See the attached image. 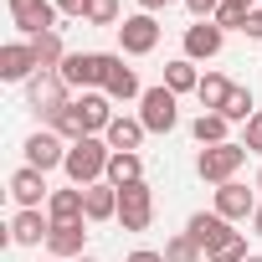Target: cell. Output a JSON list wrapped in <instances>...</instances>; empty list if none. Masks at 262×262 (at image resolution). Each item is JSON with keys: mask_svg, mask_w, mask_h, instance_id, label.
<instances>
[{"mask_svg": "<svg viewBox=\"0 0 262 262\" xmlns=\"http://www.w3.org/2000/svg\"><path fill=\"white\" fill-rule=\"evenodd\" d=\"M108 160H113V149H108V139L103 134H93V139H77V144H67V180L72 185H98V180H108Z\"/></svg>", "mask_w": 262, "mask_h": 262, "instance_id": "cell-1", "label": "cell"}, {"mask_svg": "<svg viewBox=\"0 0 262 262\" xmlns=\"http://www.w3.org/2000/svg\"><path fill=\"white\" fill-rule=\"evenodd\" d=\"M108 67H113V52H67V62L57 67V77H62L67 88L103 93V82H108Z\"/></svg>", "mask_w": 262, "mask_h": 262, "instance_id": "cell-2", "label": "cell"}, {"mask_svg": "<svg viewBox=\"0 0 262 262\" xmlns=\"http://www.w3.org/2000/svg\"><path fill=\"white\" fill-rule=\"evenodd\" d=\"M247 165V144H211V149H201V160H195V175L201 180H211V185H226V180H236V170Z\"/></svg>", "mask_w": 262, "mask_h": 262, "instance_id": "cell-3", "label": "cell"}, {"mask_svg": "<svg viewBox=\"0 0 262 262\" xmlns=\"http://www.w3.org/2000/svg\"><path fill=\"white\" fill-rule=\"evenodd\" d=\"M139 123L149 128V134H170V128L180 123V108H175V93L160 82V88H144L139 98Z\"/></svg>", "mask_w": 262, "mask_h": 262, "instance_id": "cell-4", "label": "cell"}, {"mask_svg": "<svg viewBox=\"0 0 262 262\" xmlns=\"http://www.w3.org/2000/svg\"><path fill=\"white\" fill-rule=\"evenodd\" d=\"M155 221V190L139 180V185H123L118 190V226L123 231H149Z\"/></svg>", "mask_w": 262, "mask_h": 262, "instance_id": "cell-5", "label": "cell"}, {"mask_svg": "<svg viewBox=\"0 0 262 262\" xmlns=\"http://www.w3.org/2000/svg\"><path fill=\"white\" fill-rule=\"evenodd\" d=\"M57 16H62L57 0H11V21H16V31H26V41L47 36V31H62Z\"/></svg>", "mask_w": 262, "mask_h": 262, "instance_id": "cell-6", "label": "cell"}, {"mask_svg": "<svg viewBox=\"0 0 262 262\" xmlns=\"http://www.w3.org/2000/svg\"><path fill=\"white\" fill-rule=\"evenodd\" d=\"M26 103H31V113H41V118H57L72 98H67V82L57 77V72H36L31 82H26Z\"/></svg>", "mask_w": 262, "mask_h": 262, "instance_id": "cell-7", "label": "cell"}, {"mask_svg": "<svg viewBox=\"0 0 262 262\" xmlns=\"http://www.w3.org/2000/svg\"><path fill=\"white\" fill-rule=\"evenodd\" d=\"M118 47H123L128 57H149V52L160 47V21H155L149 11L123 16V26H118Z\"/></svg>", "mask_w": 262, "mask_h": 262, "instance_id": "cell-8", "label": "cell"}, {"mask_svg": "<svg viewBox=\"0 0 262 262\" xmlns=\"http://www.w3.org/2000/svg\"><path fill=\"white\" fill-rule=\"evenodd\" d=\"M72 113H77V123H82L88 139H93V134H108V123L118 118L108 93H82V98H72Z\"/></svg>", "mask_w": 262, "mask_h": 262, "instance_id": "cell-9", "label": "cell"}, {"mask_svg": "<svg viewBox=\"0 0 262 262\" xmlns=\"http://www.w3.org/2000/svg\"><path fill=\"white\" fill-rule=\"evenodd\" d=\"M82 247H88V221H52V231H47V252H52L57 262H77Z\"/></svg>", "mask_w": 262, "mask_h": 262, "instance_id": "cell-10", "label": "cell"}, {"mask_svg": "<svg viewBox=\"0 0 262 262\" xmlns=\"http://www.w3.org/2000/svg\"><path fill=\"white\" fill-rule=\"evenodd\" d=\"M26 165L31 170H57V165H67V139L62 134H52V128H41V134H31L26 139Z\"/></svg>", "mask_w": 262, "mask_h": 262, "instance_id": "cell-11", "label": "cell"}, {"mask_svg": "<svg viewBox=\"0 0 262 262\" xmlns=\"http://www.w3.org/2000/svg\"><path fill=\"white\" fill-rule=\"evenodd\" d=\"M36 72H41V62H36L31 41H6L0 47V77L6 82H31Z\"/></svg>", "mask_w": 262, "mask_h": 262, "instance_id": "cell-12", "label": "cell"}, {"mask_svg": "<svg viewBox=\"0 0 262 262\" xmlns=\"http://www.w3.org/2000/svg\"><path fill=\"white\" fill-rule=\"evenodd\" d=\"M47 195H52V190H47V175H41V170L21 165V170L11 175V201H16L21 211H41V206H47Z\"/></svg>", "mask_w": 262, "mask_h": 262, "instance_id": "cell-13", "label": "cell"}, {"mask_svg": "<svg viewBox=\"0 0 262 262\" xmlns=\"http://www.w3.org/2000/svg\"><path fill=\"white\" fill-rule=\"evenodd\" d=\"M252 211H257V195H252L242 180L216 185V216H226V221H252Z\"/></svg>", "mask_w": 262, "mask_h": 262, "instance_id": "cell-14", "label": "cell"}, {"mask_svg": "<svg viewBox=\"0 0 262 262\" xmlns=\"http://www.w3.org/2000/svg\"><path fill=\"white\" fill-rule=\"evenodd\" d=\"M221 41H226V31L216 21H195L185 31V57L190 62H211V57H221Z\"/></svg>", "mask_w": 262, "mask_h": 262, "instance_id": "cell-15", "label": "cell"}, {"mask_svg": "<svg viewBox=\"0 0 262 262\" xmlns=\"http://www.w3.org/2000/svg\"><path fill=\"white\" fill-rule=\"evenodd\" d=\"M82 216L88 221H118V185H108V180L88 185L82 190Z\"/></svg>", "mask_w": 262, "mask_h": 262, "instance_id": "cell-16", "label": "cell"}, {"mask_svg": "<svg viewBox=\"0 0 262 262\" xmlns=\"http://www.w3.org/2000/svg\"><path fill=\"white\" fill-rule=\"evenodd\" d=\"M226 231H231V221H226V216H216V211H195V216L185 221V236H190L201 252H211Z\"/></svg>", "mask_w": 262, "mask_h": 262, "instance_id": "cell-17", "label": "cell"}, {"mask_svg": "<svg viewBox=\"0 0 262 262\" xmlns=\"http://www.w3.org/2000/svg\"><path fill=\"white\" fill-rule=\"evenodd\" d=\"M144 134H149V128H144L139 118H123V113H118V118L108 123V134H103V139H108V149H113V155H139Z\"/></svg>", "mask_w": 262, "mask_h": 262, "instance_id": "cell-18", "label": "cell"}, {"mask_svg": "<svg viewBox=\"0 0 262 262\" xmlns=\"http://www.w3.org/2000/svg\"><path fill=\"white\" fill-rule=\"evenodd\" d=\"M47 231H52L47 211H16L11 216V242L16 247H36V242H47Z\"/></svg>", "mask_w": 262, "mask_h": 262, "instance_id": "cell-19", "label": "cell"}, {"mask_svg": "<svg viewBox=\"0 0 262 262\" xmlns=\"http://www.w3.org/2000/svg\"><path fill=\"white\" fill-rule=\"evenodd\" d=\"M103 93H108L113 103H134V98H144V88H139V72H134V67H123V57H113Z\"/></svg>", "mask_w": 262, "mask_h": 262, "instance_id": "cell-20", "label": "cell"}, {"mask_svg": "<svg viewBox=\"0 0 262 262\" xmlns=\"http://www.w3.org/2000/svg\"><path fill=\"white\" fill-rule=\"evenodd\" d=\"M231 88H236V82H226L221 72H206V77H201V88H195L201 113H221V108H226V98H231Z\"/></svg>", "mask_w": 262, "mask_h": 262, "instance_id": "cell-21", "label": "cell"}, {"mask_svg": "<svg viewBox=\"0 0 262 262\" xmlns=\"http://www.w3.org/2000/svg\"><path fill=\"white\" fill-rule=\"evenodd\" d=\"M47 216H52V221H88V216H82V185L52 190V195H47Z\"/></svg>", "mask_w": 262, "mask_h": 262, "instance_id": "cell-22", "label": "cell"}, {"mask_svg": "<svg viewBox=\"0 0 262 262\" xmlns=\"http://www.w3.org/2000/svg\"><path fill=\"white\" fill-rule=\"evenodd\" d=\"M165 88L180 98V93H195L201 88V72H195V62L190 57H175V62H165Z\"/></svg>", "mask_w": 262, "mask_h": 262, "instance_id": "cell-23", "label": "cell"}, {"mask_svg": "<svg viewBox=\"0 0 262 262\" xmlns=\"http://www.w3.org/2000/svg\"><path fill=\"white\" fill-rule=\"evenodd\" d=\"M226 123H231V118H221V113H201V118L190 123V134H195L201 149H211V144H231V139H226Z\"/></svg>", "mask_w": 262, "mask_h": 262, "instance_id": "cell-24", "label": "cell"}, {"mask_svg": "<svg viewBox=\"0 0 262 262\" xmlns=\"http://www.w3.org/2000/svg\"><path fill=\"white\" fill-rule=\"evenodd\" d=\"M139 180H144V160L139 155H113L108 160V185L123 190V185H139Z\"/></svg>", "mask_w": 262, "mask_h": 262, "instance_id": "cell-25", "label": "cell"}, {"mask_svg": "<svg viewBox=\"0 0 262 262\" xmlns=\"http://www.w3.org/2000/svg\"><path fill=\"white\" fill-rule=\"evenodd\" d=\"M31 52H36L41 72H57V67L67 62V52H62V31H47V36H31Z\"/></svg>", "mask_w": 262, "mask_h": 262, "instance_id": "cell-26", "label": "cell"}, {"mask_svg": "<svg viewBox=\"0 0 262 262\" xmlns=\"http://www.w3.org/2000/svg\"><path fill=\"white\" fill-rule=\"evenodd\" d=\"M252 252H247V231H226L211 252H206V262H247Z\"/></svg>", "mask_w": 262, "mask_h": 262, "instance_id": "cell-27", "label": "cell"}, {"mask_svg": "<svg viewBox=\"0 0 262 262\" xmlns=\"http://www.w3.org/2000/svg\"><path fill=\"white\" fill-rule=\"evenodd\" d=\"M257 113V103H252V93L247 88H231V98H226V108H221V118H231V123H247Z\"/></svg>", "mask_w": 262, "mask_h": 262, "instance_id": "cell-28", "label": "cell"}, {"mask_svg": "<svg viewBox=\"0 0 262 262\" xmlns=\"http://www.w3.org/2000/svg\"><path fill=\"white\" fill-rule=\"evenodd\" d=\"M201 257H206V252H201V247H195V242H190L185 231L165 242V262H201Z\"/></svg>", "mask_w": 262, "mask_h": 262, "instance_id": "cell-29", "label": "cell"}, {"mask_svg": "<svg viewBox=\"0 0 262 262\" xmlns=\"http://www.w3.org/2000/svg\"><path fill=\"white\" fill-rule=\"evenodd\" d=\"M88 26H118V0H88Z\"/></svg>", "mask_w": 262, "mask_h": 262, "instance_id": "cell-30", "label": "cell"}, {"mask_svg": "<svg viewBox=\"0 0 262 262\" xmlns=\"http://www.w3.org/2000/svg\"><path fill=\"white\" fill-rule=\"evenodd\" d=\"M247 16H252L247 6H236V0H226V6H221V11L211 16V21H216L221 31H242V26H247Z\"/></svg>", "mask_w": 262, "mask_h": 262, "instance_id": "cell-31", "label": "cell"}, {"mask_svg": "<svg viewBox=\"0 0 262 262\" xmlns=\"http://www.w3.org/2000/svg\"><path fill=\"white\" fill-rule=\"evenodd\" d=\"M242 144H247V155H262V108L247 118V134H242Z\"/></svg>", "mask_w": 262, "mask_h": 262, "instance_id": "cell-32", "label": "cell"}, {"mask_svg": "<svg viewBox=\"0 0 262 262\" xmlns=\"http://www.w3.org/2000/svg\"><path fill=\"white\" fill-rule=\"evenodd\" d=\"M221 6H226V0H185V11H190L195 21H211V16H216Z\"/></svg>", "mask_w": 262, "mask_h": 262, "instance_id": "cell-33", "label": "cell"}, {"mask_svg": "<svg viewBox=\"0 0 262 262\" xmlns=\"http://www.w3.org/2000/svg\"><path fill=\"white\" fill-rule=\"evenodd\" d=\"M57 11H62V16H77V21H82V16H88V0H57Z\"/></svg>", "mask_w": 262, "mask_h": 262, "instance_id": "cell-34", "label": "cell"}, {"mask_svg": "<svg viewBox=\"0 0 262 262\" xmlns=\"http://www.w3.org/2000/svg\"><path fill=\"white\" fill-rule=\"evenodd\" d=\"M242 31H247V41H262V11H252V16H247V26H242Z\"/></svg>", "mask_w": 262, "mask_h": 262, "instance_id": "cell-35", "label": "cell"}, {"mask_svg": "<svg viewBox=\"0 0 262 262\" xmlns=\"http://www.w3.org/2000/svg\"><path fill=\"white\" fill-rule=\"evenodd\" d=\"M128 262H165V252H144L139 247V252H128Z\"/></svg>", "mask_w": 262, "mask_h": 262, "instance_id": "cell-36", "label": "cell"}, {"mask_svg": "<svg viewBox=\"0 0 262 262\" xmlns=\"http://www.w3.org/2000/svg\"><path fill=\"white\" fill-rule=\"evenodd\" d=\"M139 6H144V11L155 16V11H165V6H170V0H139Z\"/></svg>", "mask_w": 262, "mask_h": 262, "instance_id": "cell-37", "label": "cell"}, {"mask_svg": "<svg viewBox=\"0 0 262 262\" xmlns=\"http://www.w3.org/2000/svg\"><path fill=\"white\" fill-rule=\"evenodd\" d=\"M252 231H257V236H262V206H257V211H252Z\"/></svg>", "mask_w": 262, "mask_h": 262, "instance_id": "cell-38", "label": "cell"}, {"mask_svg": "<svg viewBox=\"0 0 262 262\" xmlns=\"http://www.w3.org/2000/svg\"><path fill=\"white\" fill-rule=\"evenodd\" d=\"M236 6H247V11H257V0H236Z\"/></svg>", "mask_w": 262, "mask_h": 262, "instance_id": "cell-39", "label": "cell"}, {"mask_svg": "<svg viewBox=\"0 0 262 262\" xmlns=\"http://www.w3.org/2000/svg\"><path fill=\"white\" fill-rule=\"evenodd\" d=\"M247 262H262V257H257V252H252V257H247Z\"/></svg>", "mask_w": 262, "mask_h": 262, "instance_id": "cell-40", "label": "cell"}, {"mask_svg": "<svg viewBox=\"0 0 262 262\" xmlns=\"http://www.w3.org/2000/svg\"><path fill=\"white\" fill-rule=\"evenodd\" d=\"M77 262H98V257H77Z\"/></svg>", "mask_w": 262, "mask_h": 262, "instance_id": "cell-41", "label": "cell"}, {"mask_svg": "<svg viewBox=\"0 0 262 262\" xmlns=\"http://www.w3.org/2000/svg\"><path fill=\"white\" fill-rule=\"evenodd\" d=\"M257 190H262V170H257Z\"/></svg>", "mask_w": 262, "mask_h": 262, "instance_id": "cell-42", "label": "cell"}, {"mask_svg": "<svg viewBox=\"0 0 262 262\" xmlns=\"http://www.w3.org/2000/svg\"><path fill=\"white\" fill-rule=\"evenodd\" d=\"M47 262H57V257H47Z\"/></svg>", "mask_w": 262, "mask_h": 262, "instance_id": "cell-43", "label": "cell"}]
</instances>
